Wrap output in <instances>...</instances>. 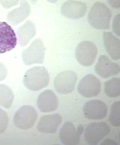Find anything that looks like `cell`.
<instances>
[{
	"label": "cell",
	"mask_w": 120,
	"mask_h": 145,
	"mask_svg": "<svg viewBox=\"0 0 120 145\" xmlns=\"http://www.w3.org/2000/svg\"><path fill=\"white\" fill-rule=\"evenodd\" d=\"M50 81L48 73L43 66H36L28 69L25 73L23 83L28 89L36 91L47 87Z\"/></svg>",
	"instance_id": "cell-1"
},
{
	"label": "cell",
	"mask_w": 120,
	"mask_h": 145,
	"mask_svg": "<svg viewBox=\"0 0 120 145\" xmlns=\"http://www.w3.org/2000/svg\"><path fill=\"white\" fill-rule=\"evenodd\" d=\"M111 16V11L106 5L97 2L91 7L88 20L91 26L97 29H108Z\"/></svg>",
	"instance_id": "cell-2"
},
{
	"label": "cell",
	"mask_w": 120,
	"mask_h": 145,
	"mask_svg": "<svg viewBox=\"0 0 120 145\" xmlns=\"http://www.w3.org/2000/svg\"><path fill=\"white\" fill-rule=\"evenodd\" d=\"M46 48L42 39L37 38L32 43L29 47L22 52L23 61L27 66L34 64H42L45 55Z\"/></svg>",
	"instance_id": "cell-3"
},
{
	"label": "cell",
	"mask_w": 120,
	"mask_h": 145,
	"mask_svg": "<svg viewBox=\"0 0 120 145\" xmlns=\"http://www.w3.org/2000/svg\"><path fill=\"white\" fill-rule=\"evenodd\" d=\"M37 117V112L35 108L30 105H25L20 107L15 113L13 122L18 128L27 130L35 125Z\"/></svg>",
	"instance_id": "cell-4"
},
{
	"label": "cell",
	"mask_w": 120,
	"mask_h": 145,
	"mask_svg": "<svg viewBox=\"0 0 120 145\" xmlns=\"http://www.w3.org/2000/svg\"><path fill=\"white\" fill-rule=\"evenodd\" d=\"M98 50L92 42L84 40L78 44L75 51L76 59L78 62L84 66L92 65L95 62Z\"/></svg>",
	"instance_id": "cell-5"
},
{
	"label": "cell",
	"mask_w": 120,
	"mask_h": 145,
	"mask_svg": "<svg viewBox=\"0 0 120 145\" xmlns=\"http://www.w3.org/2000/svg\"><path fill=\"white\" fill-rule=\"evenodd\" d=\"M110 131L109 126L103 122L91 123L85 129L84 133L85 140L89 144H97L109 134Z\"/></svg>",
	"instance_id": "cell-6"
},
{
	"label": "cell",
	"mask_w": 120,
	"mask_h": 145,
	"mask_svg": "<svg viewBox=\"0 0 120 145\" xmlns=\"http://www.w3.org/2000/svg\"><path fill=\"white\" fill-rule=\"evenodd\" d=\"M78 77L76 73L72 71H66L57 75L54 81V86L58 93L65 94L75 90Z\"/></svg>",
	"instance_id": "cell-7"
},
{
	"label": "cell",
	"mask_w": 120,
	"mask_h": 145,
	"mask_svg": "<svg viewBox=\"0 0 120 145\" xmlns=\"http://www.w3.org/2000/svg\"><path fill=\"white\" fill-rule=\"evenodd\" d=\"M101 89L99 80L93 74H89L80 81L77 87L79 93L85 97H96L100 93Z\"/></svg>",
	"instance_id": "cell-8"
},
{
	"label": "cell",
	"mask_w": 120,
	"mask_h": 145,
	"mask_svg": "<svg viewBox=\"0 0 120 145\" xmlns=\"http://www.w3.org/2000/svg\"><path fill=\"white\" fill-rule=\"evenodd\" d=\"M84 130V127L82 124H79L76 129L72 123L70 122L66 121L62 127L60 131V140L65 145L78 144Z\"/></svg>",
	"instance_id": "cell-9"
},
{
	"label": "cell",
	"mask_w": 120,
	"mask_h": 145,
	"mask_svg": "<svg viewBox=\"0 0 120 145\" xmlns=\"http://www.w3.org/2000/svg\"><path fill=\"white\" fill-rule=\"evenodd\" d=\"M16 34L7 22H0V54L14 48L17 44Z\"/></svg>",
	"instance_id": "cell-10"
},
{
	"label": "cell",
	"mask_w": 120,
	"mask_h": 145,
	"mask_svg": "<svg viewBox=\"0 0 120 145\" xmlns=\"http://www.w3.org/2000/svg\"><path fill=\"white\" fill-rule=\"evenodd\" d=\"M83 110L86 118L91 120H99L106 117L107 109L103 102L99 100H93L86 103Z\"/></svg>",
	"instance_id": "cell-11"
},
{
	"label": "cell",
	"mask_w": 120,
	"mask_h": 145,
	"mask_svg": "<svg viewBox=\"0 0 120 145\" xmlns=\"http://www.w3.org/2000/svg\"><path fill=\"white\" fill-rule=\"evenodd\" d=\"M120 66L112 61L107 56L101 55L96 65L95 70L101 78H107L118 74Z\"/></svg>",
	"instance_id": "cell-12"
},
{
	"label": "cell",
	"mask_w": 120,
	"mask_h": 145,
	"mask_svg": "<svg viewBox=\"0 0 120 145\" xmlns=\"http://www.w3.org/2000/svg\"><path fill=\"white\" fill-rule=\"evenodd\" d=\"M87 10V5L85 3L76 1H69L63 4L61 13L67 18L78 19L83 17Z\"/></svg>",
	"instance_id": "cell-13"
},
{
	"label": "cell",
	"mask_w": 120,
	"mask_h": 145,
	"mask_svg": "<svg viewBox=\"0 0 120 145\" xmlns=\"http://www.w3.org/2000/svg\"><path fill=\"white\" fill-rule=\"evenodd\" d=\"M58 101L54 93L50 90L42 92L38 96L37 105L41 112L48 113L54 112L58 108Z\"/></svg>",
	"instance_id": "cell-14"
},
{
	"label": "cell",
	"mask_w": 120,
	"mask_h": 145,
	"mask_svg": "<svg viewBox=\"0 0 120 145\" xmlns=\"http://www.w3.org/2000/svg\"><path fill=\"white\" fill-rule=\"evenodd\" d=\"M62 121V118L58 114L44 115L40 119L37 129L41 133L53 134L56 131Z\"/></svg>",
	"instance_id": "cell-15"
},
{
	"label": "cell",
	"mask_w": 120,
	"mask_h": 145,
	"mask_svg": "<svg viewBox=\"0 0 120 145\" xmlns=\"http://www.w3.org/2000/svg\"><path fill=\"white\" fill-rule=\"evenodd\" d=\"M103 39L105 49L111 58L115 61L120 58V40L110 32L104 31Z\"/></svg>",
	"instance_id": "cell-16"
},
{
	"label": "cell",
	"mask_w": 120,
	"mask_h": 145,
	"mask_svg": "<svg viewBox=\"0 0 120 145\" xmlns=\"http://www.w3.org/2000/svg\"><path fill=\"white\" fill-rule=\"evenodd\" d=\"M30 10L29 3L26 1H22L20 7L10 11L7 16L6 20L11 24L18 25L29 16Z\"/></svg>",
	"instance_id": "cell-17"
},
{
	"label": "cell",
	"mask_w": 120,
	"mask_h": 145,
	"mask_svg": "<svg viewBox=\"0 0 120 145\" xmlns=\"http://www.w3.org/2000/svg\"><path fill=\"white\" fill-rule=\"evenodd\" d=\"M36 33L35 25L31 21L27 20L17 31L19 45L23 47L27 45L30 40L35 36Z\"/></svg>",
	"instance_id": "cell-18"
},
{
	"label": "cell",
	"mask_w": 120,
	"mask_h": 145,
	"mask_svg": "<svg viewBox=\"0 0 120 145\" xmlns=\"http://www.w3.org/2000/svg\"><path fill=\"white\" fill-rule=\"evenodd\" d=\"M14 95L12 90L7 85L0 84V106L9 108L13 104Z\"/></svg>",
	"instance_id": "cell-19"
},
{
	"label": "cell",
	"mask_w": 120,
	"mask_h": 145,
	"mask_svg": "<svg viewBox=\"0 0 120 145\" xmlns=\"http://www.w3.org/2000/svg\"><path fill=\"white\" fill-rule=\"evenodd\" d=\"M104 91L108 97L116 98L120 95V79L113 77L105 83Z\"/></svg>",
	"instance_id": "cell-20"
},
{
	"label": "cell",
	"mask_w": 120,
	"mask_h": 145,
	"mask_svg": "<svg viewBox=\"0 0 120 145\" xmlns=\"http://www.w3.org/2000/svg\"><path fill=\"white\" fill-rule=\"evenodd\" d=\"M120 102L114 103L111 107L109 121L113 125L119 127L120 125Z\"/></svg>",
	"instance_id": "cell-21"
},
{
	"label": "cell",
	"mask_w": 120,
	"mask_h": 145,
	"mask_svg": "<svg viewBox=\"0 0 120 145\" xmlns=\"http://www.w3.org/2000/svg\"><path fill=\"white\" fill-rule=\"evenodd\" d=\"M8 124L9 118L7 113L0 108V134L6 131Z\"/></svg>",
	"instance_id": "cell-22"
},
{
	"label": "cell",
	"mask_w": 120,
	"mask_h": 145,
	"mask_svg": "<svg viewBox=\"0 0 120 145\" xmlns=\"http://www.w3.org/2000/svg\"><path fill=\"white\" fill-rule=\"evenodd\" d=\"M112 29L113 31L117 35L120 36V14L116 15L114 17L113 22Z\"/></svg>",
	"instance_id": "cell-23"
},
{
	"label": "cell",
	"mask_w": 120,
	"mask_h": 145,
	"mask_svg": "<svg viewBox=\"0 0 120 145\" xmlns=\"http://www.w3.org/2000/svg\"><path fill=\"white\" fill-rule=\"evenodd\" d=\"M7 69L2 63L0 62V81L5 79L7 75Z\"/></svg>",
	"instance_id": "cell-24"
},
{
	"label": "cell",
	"mask_w": 120,
	"mask_h": 145,
	"mask_svg": "<svg viewBox=\"0 0 120 145\" xmlns=\"http://www.w3.org/2000/svg\"><path fill=\"white\" fill-rule=\"evenodd\" d=\"M108 3L113 8H119L120 7V1H108Z\"/></svg>",
	"instance_id": "cell-25"
},
{
	"label": "cell",
	"mask_w": 120,
	"mask_h": 145,
	"mask_svg": "<svg viewBox=\"0 0 120 145\" xmlns=\"http://www.w3.org/2000/svg\"><path fill=\"white\" fill-rule=\"evenodd\" d=\"M101 145H118V144L115 141L109 138H107L103 142Z\"/></svg>",
	"instance_id": "cell-26"
}]
</instances>
